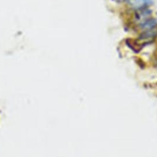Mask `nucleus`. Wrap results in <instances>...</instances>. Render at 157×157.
Returning <instances> with one entry per match:
<instances>
[{
	"label": "nucleus",
	"mask_w": 157,
	"mask_h": 157,
	"mask_svg": "<svg viewBox=\"0 0 157 157\" xmlns=\"http://www.w3.org/2000/svg\"><path fill=\"white\" fill-rule=\"evenodd\" d=\"M157 26V20L155 18H149L144 21L140 24V28L144 31L152 29L156 27Z\"/></svg>",
	"instance_id": "3"
},
{
	"label": "nucleus",
	"mask_w": 157,
	"mask_h": 157,
	"mask_svg": "<svg viewBox=\"0 0 157 157\" xmlns=\"http://www.w3.org/2000/svg\"><path fill=\"white\" fill-rule=\"evenodd\" d=\"M153 0H128V4L132 8L139 10L152 4Z\"/></svg>",
	"instance_id": "1"
},
{
	"label": "nucleus",
	"mask_w": 157,
	"mask_h": 157,
	"mask_svg": "<svg viewBox=\"0 0 157 157\" xmlns=\"http://www.w3.org/2000/svg\"><path fill=\"white\" fill-rule=\"evenodd\" d=\"M115 1H119V2H122V1H126V0H115Z\"/></svg>",
	"instance_id": "5"
},
{
	"label": "nucleus",
	"mask_w": 157,
	"mask_h": 157,
	"mask_svg": "<svg viewBox=\"0 0 157 157\" xmlns=\"http://www.w3.org/2000/svg\"><path fill=\"white\" fill-rule=\"evenodd\" d=\"M157 36V28L156 27L144 31L139 36L140 40H144L147 42L148 40H152Z\"/></svg>",
	"instance_id": "2"
},
{
	"label": "nucleus",
	"mask_w": 157,
	"mask_h": 157,
	"mask_svg": "<svg viewBox=\"0 0 157 157\" xmlns=\"http://www.w3.org/2000/svg\"><path fill=\"white\" fill-rule=\"evenodd\" d=\"M140 10L136 13V18L137 20H147V17H149L150 15V14L151 13V10H148V9H139ZM144 20V21H145Z\"/></svg>",
	"instance_id": "4"
}]
</instances>
